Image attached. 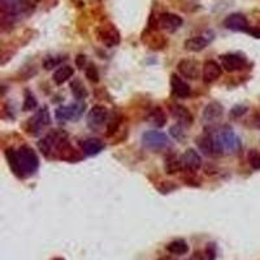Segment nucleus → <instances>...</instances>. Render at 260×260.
<instances>
[{"label": "nucleus", "instance_id": "nucleus-14", "mask_svg": "<svg viewBox=\"0 0 260 260\" xmlns=\"http://www.w3.org/2000/svg\"><path fill=\"white\" fill-rule=\"evenodd\" d=\"M182 161L185 169L190 172H197L202 168V156L194 149L186 150L185 154L182 155Z\"/></svg>", "mask_w": 260, "mask_h": 260}, {"label": "nucleus", "instance_id": "nucleus-27", "mask_svg": "<svg viewBox=\"0 0 260 260\" xmlns=\"http://www.w3.org/2000/svg\"><path fill=\"white\" fill-rule=\"evenodd\" d=\"M37 99L30 91H25V99H24V111H31L34 108H37Z\"/></svg>", "mask_w": 260, "mask_h": 260}, {"label": "nucleus", "instance_id": "nucleus-37", "mask_svg": "<svg viewBox=\"0 0 260 260\" xmlns=\"http://www.w3.org/2000/svg\"><path fill=\"white\" fill-rule=\"evenodd\" d=\"M189 260H203V258H202V255H201V254L195 253V254H194V257H191V258H190Z\"/></svg>", "mask_w": 260, "mask_h": 260}, {"label": "nucleus", "instance_id": "nucleus-29", "mask_svg": "<svg viewBox=\"0 0 260 260\" xmlns=\"http://www.w3.org/2000/svg\"><path fill=\"white\" fill-rule=\"evenodd\" d=\"M85 75L86 78H87L90 82L99 81V72H98L97 67H95L94 64H89V65L85 68Z\"/></svg>", "mask_w": 260, "mask_h": 260}, {"label": "nucleus", "instance_id": "nucleus-31", "mask_svg": "<svg viewBox=\"0 0 260 260\" xmlns=\"http://www.w3.org/2000/svg\"><path fill=\"white\" fill-rule=\"evenodd\" d=\"M63 60L64 59H61V57H60V59H56V57H49V59L45 60V64H43V65H45V68L47 69V71H50V69H52V68H55L56 65H59Z\"/></svg>", "mask_w": 260, "mask_h": 260}, {"label": "nucleus", "instance_id": "nucleus-22", "mask_svg": "<svg viewBox=\"0 0 260 260\" xmlns=\"http://www.w3.org/2000/svg\"><path fill=\"white\" fill-rule=\"evenodd\" d=\"M165 249L168 253L173 254V255H185L189 253V245L183 239H175V241L169 242Z\"/></svg>", "mask_w": 260, "mask_h": 260}, {"label": "nucleus", "instance_id": "nucleus-11", "mask_svg": "<svg viewBox=\"0 0 260 260\" xmlns=\"http://www.w3.org/2000/svg\"><path fill=\"white\" fill-rule=\"evenodd\" d=\"M224 26L232 31H246L250 29L249 21L241 13H232L224 20Z\"/></svg>", "mask_w": 260, "mask_h": 260}, {"label": "nucleus", "instance_id": "nucleus-17", "mask_svg": "<svg viewBox=\"0 0 260 260\" xmlns=\"http://www.w3.org/2000/svg\"><path fill=\"white\" fill-rule=\"evenodd\" d=\"M50 123H51V116H50L49 108L47 107L38 109L33 119H30V125H31L34 130H41L42 128L50 125Z\"/></svg>", "mask_w": 260, "mask_h": 260}, {"label": "nucleus", "instance_id": "nucleus-20", "mask_svg": "<svg viewBox=\"0 0 260 260\" xmlns=\"http://www.w3.org/2000/svg\"><path fill=\"white\" fill-rule=\"evenodd\" d=\"M104 149L103 142L98 138H87L83 142H81V150L82 153L87 156L98 155L102 150Z\"/></svg>", "mask_w": 260, "mask_h": 260}, {"label": "nucleus", "instance_id": "nucleus-19", "mask_svg": "<svg viewBox=\"0 0 260 260\" xmlns=\"http://www.w3.org/2000/svg\"><path fill=\"white\" fill-rule=\"evenodd\" d=\"M164 169L168 175H176L179 172L183 171V161H182V156L176 155V154H169L165 157V164H164Z\"/></svg>", "mask_w": 260, "mask_h": 260}, {"label": "nucleus", "instance_id": "nucleus-28", "mask_svg": "<svg viewBox=\"0 0 260 260\" xmlns=\"http://www.w3.org/2000/svg\"><path fill=\"white\" fill-rule=\"evenodd\" d=\"M69 107H71V115H72V120H77L79 119L82 116V113L85 112V103H82V102H78V103H73L69 104Z\"/></svg>", "mask_w": 260, "mask_h": 260}, {"label": "nucleus", "instance_id": "nucleus-34", "mask_svg": "<svg viewBox=\"0 0 260 260\" xmlns=\"http://www.w3.org/2000/svg\"><path fill=\"white\" fill-rule=\"evenodd\" d=\"M247 34H250L251 37L257 38V39H260V26H254V27H250L247 30Z\"/></svg>", "mask_w": 260, "mask_h": 260}, {"label": "nucleus", "instance_id": "nucleus-30", "mask_svg": "<svg viewBox=\"0 0 260 260\" xmlns=\"http://www.w3.org/2000/svg\"><path fill=\"white\" fill-rule=\"evenodd\" d=\"M171 134L173 135V138H176V139H177V141H181L182 138H183V134H185V131L182 130V125L177 124V125H175V127L171 128Z\"/></svg>", "mask_w": 260, "mask_h": 260}, {"label": "nucleus", "instance_id": "nucleus-7", "mask_svg": "<svg viewBox=\"0 0 260 260\" xmlns=\"http://www.w3.org/2000/svg\"><path fill=\"white\" fill-rule=\"evenodd\" d=\"M220 61H221V68H223L225 72H237L241 71L246 67V57H243L239 53H225V55L220 56Z\"/></svg>", "mask_w": 260, "mask_h": 260}, {"label": "nucleus", "instance_id": "nucleus-3", "mask_svg": "<svg viewBox=\"0 0 260 260\" xmlns=\"http://www.w3.org/2000/svg\"><path fill=\"white\" fill-rule=\"evenodd\" d=\"M142 143L146 149L154 150V151H159V150H164L171 147L172 142L171 139L167 137V134L161 133L159 130H150L146 131L142 135Z\"/></svg>", "mask_w": 260, "mask_h": 260}, {"label": "nucleus", "instance_id": "nucleus-15", "mask_svg": "<svg viewBox=\"0 0 260 260\" xmlns=\"http://www.w3.org/2000/svg\"><path fill=\"white\" fill-rule=\"evenodd\" d=\"M171 87L173 95L177 98H187L191 94V87L186 81H183L177 75H172Z\"/></svg>", "mask_w": 260, "mask_h": 260}, {"label": "nucleus", "instance_id": "nucleus-33", "mask_svg": "<svg viewBox=\"0 0 260 260\" xmlns=\"http://www.w3.org/2000/svg\"><path fill=\"white\" fill-rule=\"evenodd\" d=\"M246 112H247V107H245V105H235V107L232 108L231 113L234 117H241L242 115H245Z\"/></svg>", "mask_w": 260, "mask_h": 260}, {"label": "nucleus", "instance_id": "nucleus-32", "mask_svg": "<svg viewBox=\"0 0 260 260\" xmlns=\"http://www.w3.org/2000/svg\"><path fill=\"white\" fill-rule=\"evenodd\" d=\"M216 255H217V251H216V246L213 243H209L206 249V257L208 260H215Z\"/></svg>", "mask_w": 260, "mask_h": 260}, {"label": "nucleus", "instance_id": "nucleus-12", "mask_svg": "<svg viewBox=\"0 0 260 260\" xmlns=\"http://www.w3.org/2000/svg\"><path fill=\"white\" fill-rule=\"evenodd\" d=\"M169 112H171L172 117L177 120V123L182 127H189L193 124L194 117L191 115V112L181 104H172L169 107Z\"/></svg>", "mask_w": 260, "mask_h": 260}, {"label": "nucleus", "instance_id": "nucleus-25", "mask_svg": "<svg viewBox=\"0 0 260 260\" xmlns=\"http://www.w3.org/2000/svg\"><path fill=\"white\" fill-rule=\"evenodd\" d=\"M55 117L59 121H68L72 120L71 115V107L69 105H60L55 109Z\"/></svg>", "mask_w": 260, "mask_h": 260}, {"label": "nucleus", "instance_id": "nucleus-16", "mask_svg": "<svg viewBox=\"0 0 260 260\" xmlns=\"http://www.w3.org/2000/svg\"><path fill=\"white\" fill-rule=\"evenodd\" d=\"M198 149L201 150L202 153L207 156H215L216 155V145H215V137H212L211 134H202L195 139Z\"/></svg>", "mask_w": 260, "mask_h": 260}, {"label": "nucleus", "instance_id": "nucleus-5", "mask_svg": "<svg viewBox=\"0 0 260 260\" xmlns=\"http://www.w3.org/2000/svg\"><path fill=\"white\" fill-rule=\"evenodd\" d=\"M213 39H215V33L211 31V30H207V31H203L199 35L189 38L187 41H185L183 46H185V50H187V51L199 52L203 51Z\"/></svg>", "mask_w": 260, "mask_h": 260}, {"label": "nucleus", "instance_id": "nucleus-10", "mask_svg": "<svg viewBox=\"0 0 260 260\" xmlns=\"http://www.w3.org/2000/svg\"><path fill=\"white\" fill-rule=\"evenodd\" d=\"M177 69H179L180 75L183 76L187 79H198L201 76V67H199V63L195 60H181L177 65Z\"/></svg>", "mask_w": 260, "mask_h": 260}, {"label": "nucleus", "instance_id": "nucleus-8", "mask_svg": "<svg viewBox=\"0 0 260 260\" xmlns=\"http://www.w3.org/2000/svg\"><path fill=\"white\" fill-rule=\"evenodd\" d=\"M183 24L181 16L176 15V13H161L157 19V25L160 26V29L169 31V33H175L180 29Z\"/></svg>", "mask_w": 260, "mask_h": 260}, {"label": "nucleus", "instance_id": "nucleus-4", "mask_svg": "<svg viewBox=\"0 0 260 260\" xmlns=\"http://www.w3.org/2000/svg\"><path fill=\"white\" fill-rule=\"evenodd\" d=\"M97 35L98 39L107 47H115L121 41L119 30L116 29L115 25H112V24H104V25L99 26L97 30Z\"/></svg>", "mask_w": 260, "mask_h": 260}, {"label": "nucleus", "instance_id": "nucleus-18", "mask_svg": "<svg viewBox=\"0 0 260 260\" xmlns=\"http://www.w3.org/2000/svg\"><path fill=\"white\" fill-rule=\"evenodd\" d=\"M224 113V107L219 102H211L208 103L207 105L203 109V119L207 123H212V121H216L219 120Z\"/></svg>", "mask_w": 260, "mask_h": 260}, {"label": "nucleus", "instance_id": "nucleus-26", "mask_svg": "<svg viewBox=\"0 0 260 260\" xmlns=\"http://www.w3.org/2000/svg\"><path fill=\"white\" fill-rule=\"evenodd\" d=\"M247 160H249L250 167L253 168L254 171H260V153L258 150H250Z\"/></svg>", "mask_w": 260, "mask_h": 260}, {"label": "nucleus", "instance_id": "nucleus-36", "mask_svg": "<svg viewBox=\"0 0 260 260\" xmlns=\"http://www.w3.org/2000/svg\"><path fill=\"white\" fill-rule=\"evenodd\" d=\"M85 64H86V56L85 55H78L77 57H76V65H77L79 69H83Z\"/></svg>", "mask_w": 260, "mask_h": 260}, {"label": "nucleus", "instance_id": "nucleus-1", "mask_svg": "<svg viewBox=\"0 0 260 260\" xmlns=\"http://www.w3.org/2000/svg\"><path fill=\"white\" fill-rule=\"evenodd\" d=\"M5 157L12 172L20 179L33 176L39 167L37 154L29 146H21L17 150L8 149L5 151Z\"/></svg>", "mask_w": 260, "mask_h": 260}, {"label": "nucleus", "instance_id": "nucleus-39", "mask_svg": "<svg viewBox=\"0 0 260 260\" xmlns=\"http://www.w3.org/2000/svg\"><path fill=\"white\" fill-rule=\"evenodd\" d=\"M52 260H65V259H63V258H55V259Z\"/></svg>", "mask_w": 260, "mask_h": 260}, {"label": "nucleus", "instance_id": "nucleus-24", "mask_svg": "<svg viewBox=\"0 0 260 260\" xmlns=\"http://www.w3.org/2000/svg\"><path fill=\"white\" fill-rule=\"evenodd\" d=\"M71 90L72 94L75 95L76 99L78 101H82V99H86L89 93H87V90L85 89V86L82 85V82L79 79H73L71 82Z\"/></svg>", "mask_w": 260, "mask_h": 260}, {"label": "nucleus", "instance_id": "nucleus-9", "mask_svg": "<svg viewBox=\"0 0 260 260\" xmlns=\"http://www.w3.org/2000/svg\"><path fill=\"white\" fill-rule=\"evenodd\" d=\"M107 120L108 111L103 105H94L87 115V124L91 129H98V128L103 127L104 123H107Z\"/></svg>", "mask_w": 260, "mask_h": 260}, {"label": "nucleus", "instance_id": "nucleus-21", "mask_svg": "<svg viewBox=\"0 0 260 260\" xmlns=\"http://www.w3.org/2000/svg\"><path fill=\"white\" fill-rule=\"evenodd\" d=\"M73 75H75V69L71 65H61L53 73V81L56 85H63L64 82H67Z\"/></svg>", "mask_w": 260, "mask_h": 260}, {"label": "nucleus", "instance_id": "nucleus-2", "mask_svg": "<svg viewBox=\"0 0 260 260\" xmlns=\"http://www.w3.org/2000/svg\"><path fill=\"white\" fill-rule=\"evenodd\" d=\"M216 155L223 154H235L241 150V139L233 130L227 129L220 131L215 137Z\"/></svg>", "mask_w": 260, "mask_h": 260}, {"label": "nucleus", "instance_id": "nucleus-13", "mask_svg": "<svg viewBox=\"0 0 260 260\" xmlns=\"http://www.w3.org/2000/svg\"><path fill=\"white\" fill-rule=\"evenodd\" d=\"M223 73V68L219 63H216L213 60H208L206 61L203 68H202V76L206 83H212V82L217 81L221 77Z\"/></svg>", "mask_w": 260, "mask_h": 260}, {"label": "nucleus", "instance_id": "nucleus-38", "mask_svg": "<svg viewBox=\"0 0 260 260\" xmlns=\"http://www.w3.org/2000/svg\"><path fill=\"white\" fill-rule=\"evenodd\" d=\"M159 260H176V259H172V258H161V259Z\"/></svg>", "mask_w": 260, "mask_h": 260}, {"label": "nucleus", "instance_id": "nucleus-6", "mask_svg": "<svg viewBox=\"0 0 260 260\" xmlns=\"http://www.w3.org/2000/svg\"><path fill=\"white\" fill-rule=\"evenodd\" d=\"M0 12L1 15L11 16L16 20L19 16L29 13L24 0H0Z\"/></svg>", "mask_w": 260, "mask_h": 260}, {"label": "nucleus", "instance_id": "nucleus-35", "mask_svg": "<svg viewBox=\"0 0 260 260\" xmlns=\"http://www.w3.org/2000/svg\"><path fill=\"white\" fill-rule=\"evenodd\" d=\"M24 3H25L26 8H27V11L33 12L34 8L37 7V4L39 3V0H24Z\"/></svg>", "mask_w": 260, "mask_h": 260}, {"label": "nucleus", "instance_id": "nucleus-23", "mask_svg": "<svg viewBox=\"0 0 260 260\" xmlns=\"http://www.w3.org/2000/svg\"><path fill=\"white\" fill-rule=\"evenodd\" d=\"M147 120H149V123L155 128H161L167 124V116H165L163 109L159 107L154 108L153 111L150 112Z\"/></svg>", "mask_w": 260, "mask_h": 260}]
</instances>
